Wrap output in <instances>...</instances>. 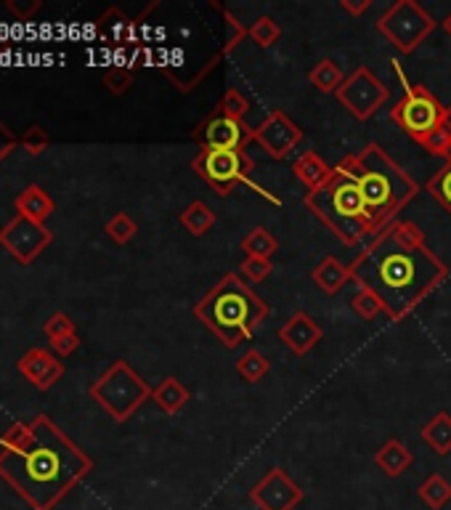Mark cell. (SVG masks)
Masks as SVG:
<instances>
[{
    "instance_id": "obj_1",
    "label": "cell",
    "mask_w": 451,
    "mask_h": 510,
    "mask_svg": "<svg viewBox=\"0 0 451 510\" xmlns=\"http://www.w3.org/2000/svg\"><path fill=\"white\" fill-rule=\"evenodd\" d=\"M93 468L80 450L48 415L32 421V439L25 450H0V479L32 510H54Z\"/></svg>"
},
{
    "instance_id": "obj_2",
    "label": "cell",
    "mask_w": 451,
    "mask_h": 510,
    "mask_svg": "<svg viewBox=\"0 0 451 510\" xmlns=\"http://www.w3.org/2000/svg\"><path fill=\"white\" fill-rule=\"evenodd\" d=\"M348 266L359 287L372 290L383 300L393 322L412 314L449 274L446 264L427 250V245L420 250H404L391 240L388 229L366 242L364 253Z\"/></svg>"
},
{
    "instance_id": "obj_3",
    "label": "cell",
    "mask_w": 451,
    "mask_h": 510,
    "mask_svg": "<svg viewBox=\"0 0 451 510\" xmlns=\"http://www.w3.org/2000/svg\"><path fill=\"white\" fill-rule=\"evenodd\" d=\"M334 171L351 176L356 181L361 200L374 224V237L385 232L393 221H398V213L404 211L420 192L417 181L406 171H401L385 150L377 144H366L359 154L343 157Z\"/></svg>"
},
{
    "instance_id": "obj_4",
    "label": "cell",
    "mask_w": 451,
    "mask_h": 510,
    "mask_svg": "<svg viewBox=\"0 0 451 510\" xmlns=\"http://www.w3.org/2000/svg\"><path fill=\"white\" fill-rule=\"evenodd\" d=\"M269 303L234 271L223 274V279L194 306V317L215 332L226 349H237L240 343L250 340L263 319H269Z\"/></svg>"
},
{
    "instance_id": "obj_5",
    "label": "cell",
    "mask_w": 451,
    "mask_h": 510,
    "mask_svg": "<svg viewBox=\"0 0 451 510\" xmlns=\"http://www.w3.org/2000/svg\"><path fill=\"white\" fill-rule=\"evenodd\" d=\"M305 208L348 247L374 237V224L361 200L356 181L340 171H334V179L324 189L305 194Z\"/></svg>"
},
{
    "instance_id": "obj_6",
    "label": "cell",
    "mask_w": 451,
    "mask_h": 510,
    "mask_svg": "<svg viewBox=\"0 0 451 510\" xmlns=\"http://www.w3.org/2000/svg\"><path fill=\"white\" fill-rule=\"evenodd\" d=\"M90 399L98 401L112 421L125 422L147 399H151V389L128 361L118 359L90 386Z\"/></svg>"
},
{
    "instance_id": "obj_7",
    "label": "cell",
    "mask_w": 451,
    "mask_h": 510,
    "mask_svg": "<svg viewBox=\"0 0 451 510\" xmlns=\"http://www.w3.org/2000/svg\"><path fill=\"white\" fill-rule=\"evenodd\" d=\"M393 67H395V75H398L401 83H404V99L393 107L391 118L401 130H406V133L420 144V141H425V139L441 125V118H444V109H446V107H444L430 90L425 88V86H412V83H406L404 69H401L398 61H393Z\"/></svg>"
},
{
    "instance_id": "obj_8",
    "label": "cell",
    "mask_w": 451,
    "mask_h": 510,
    "mask_svg": "<svg viewBox=\"0 0 451 510\" xmlns=\"http://www.w3.org/2000/svg\"><path fill=\"white\" fill-rule=\"evenodd\" d=\"M433 30H436V19L417 0H395L377 19V32L401 54H415Z\"/></svg>"
},
{
    "instance_id": "obj_9",
    "label": "cell",
    "mask_w": 451,
    "mask_h": 510,
    "mask_svg": "<svg viewBox=\"0 0 451 510\" xmlns=\"http://www.w3.org/2000/svg\"><path fill=\"white\" fill-rule=\"evenodd\" d=\"M191 168L200 179H205L220 197H229L234 186L250 183L252 160L244 150H200Z\"/></svg>"
},
{
    "instance_id": "obj_10",
    "label": "cell",
    "mask_w": 451,
    "mask_h": 510,
    "mask_svg": "<svg viewBox=\"0 0 451 510\" xmlns=\"http://www.w3.org/2000/svg\"><path fill=\"white\" fill-rule=\"evenodd\" d=\"M334 96L356 120H372L391 99V90L369 67H359L345 78Z\"/></svg>"
},
{
    "instance_id": "obj_11",
    "label": "cell",
    "mask_w": 451,
    "mask_h": 510,
    "mask_svg": "<svg viewBox=\"0 0 451 510\" xmlns=\"http://www.w3.org/2000/svg\"><path fill=\"white\" fill-rule=\"evenodd\" d=\"M54 234L46 229V224H37L25 215H14L3 229H0V245L14 255V261L30 266L32 261L51 245Z\"/></svg>"
},
{
    "instance_id": "obj_12",
    "label": "cell",
    "mask_w": 451,
    "mask_h": 510,
    "mask_svg": "<svg viewBox=\"0 0 451 510\" xmlns=\"http://www.w3.org/2000/svg\"><path fill=\"white\" fill-rule=\"evenodd\" d=\"M252 141L266 151L271 160H287L301 147L302 130L284 112L273 109L258 128H252Z\"/></svg>"
},
{
    "instance_id": "obj_13",
    "label": "cell",
    "mask_w": 451,
    "mask_h": 510,
    "mask_svg": "<svg viewBox=\"0 0 451 510\" xmlns=\"http://www.w3.org/2000/svg\"><path fill=\"white\" fill-rule=\"evenodd\" d=\"M250 500L258 505V510H295L302 503V489L284 468H271L250 489Z\"/></svg>"
},
{
    "instance_id": "obj_14",
    "label": "cell",
    "mask_w": 451,
    "mask_h": 510,
    "mask_svg": "<svg viewBox=\"0 0 451 510\" xmlns=\"http://www.w3.org/2000/svg\"><path fill=\"white\" fill-rule=\"evenodd\" d=\"M194 141L202 150H244L252 141V128L218 109L194 130Z\"/></svg>"
},
{
    "instance_id": "obj_15",
    "label": "cell",
    "mask_w": 451,
    "mask_h": 510,
    "mask_svg": "<svg viewBox=\"0 0 451 510\" xmlns=\"http://www.w3.org/2000/svg\"><path fill=\"white\" fill-rule=\"evenodd\" d=\"M324 338V330L316 325V319L308 311H295L282 328H279V340H284V346L295 354V357H305L311 354L319 340Z\"/></svg>"
},
{
    "instance_id": "obj_16",
    "label": "cell",
    "mask_w": 451,
    "mask_h": 510,
    "mask_svg": "<svg viewBox=\"0 0 451 510\" xmlns=\"http://www.w3.org/2000/svg\"><path fill=\"white\" fill-rule=\"evenodd\" d=\"M19 372L30 380L37 390L54 389V383L64 375V364L56 359V354L46 351V349H32L22 359H19Z\"/></svg>"
},
{
    "instance_id": "obj_17",
    "label": "cell",
    "mask_w": 451,
    "mask_h": 510,
    "mask_svg": "<svg viewBox=\"0 0 451 510\" xmlns=\"http://www.w3.org/2000/svg\"><path fill=\"white\" fill-rule=\"evenodd\" d=\"M292 173L311 194V192L324 189L334 179V165H327L316 151H302L301 157L292 162Z\"/></svg>"
},
{
    "instance_id": "obj_18",
    "label": "cell",
    "mask_w": 451,
    "mask_h": 510,
    "mask_svg": "<svg viewBox=\"0 0 451 510\" xmlns=\"http://www.w3.org/2000/svg\"><path fill=\"white\" fill-rule=\"evenodd\" d=\"M415 463V454L401 439H388L380 450L374 452V465L388 476V479H398L401 474H406Z\"/></svg>"
},
{
    "instance_id": "obj_19",
    "label": "cell",
    "mask_w": 451,
    "mask_h": 510,
    "mask_svg": "<svg viewBox=\"0 0 451 510\" xmlns=\"http://www.w3.org/2000/svg\"><path fill=\"white\" fill-rule=\"evenodd\" d=\"M313 285L322 290V293H327V296H337L354 276H351V266H345V264H340L334 255H327L316 269H313Z\"/></svg>"
},
{
    "instance_id": "obj_20",
    "label": "cell",
    "mask_w": 451,
    "mask_h": 510,
    "mask_svg": "<svg viewBox=\"0 0 451 510\" xmlns=\"http://www.w3.org/2000/svg\"><path fill=\"white\" fill-rule=\"evenodd\" d=\"M16 215H25V218H32L37 224H46L54 213V200L43 192V186L32 183L27 186L19 197H16Z\"/></svg>"
},
{
    "instance_id": "obj_21",
    "label": "cell",
    "mask_w": 451,
    "mask_h": 510,
    "mask_svg": "<svg viewBox=\"0 0 451 510\" xmlns=\"http://www.w3.org/2000/svg\"><path fill=\"white\" fill-rule=\"evenodd\" d=\"M151 399L165 415H179L180 410L189 404V389L180 383L179 378H165L157 389H151Z\"/></svg>"
},
{
    "instance_id": "obj_22",
    "label": "cell",
    "mask_w": 451,
    "mask_h": 510,
    "mask_svg": "<svg viewBox=\"0 0 451 510\" xmlns=\"http://www.w3.org/2000/svg\"><path fill=\"white\" fill-rule=\"evenodd\" d=\"M422 442L436 452V454H449L451 452V415L438 412L433 415L427 425H422Z\"/></svg>"
},
{
    "instance_id": "obj_23",
    "label": "cell",
    "mask_w": 451,
    "mask_h": 510,
    "mask_svg": "<svg viewBox=\"0 0 451 510\" xmlns=\"http://www.w3.org/2000/svg\"><path fill=\"white\" fill-rule=\"evenodd\" d=\"M180 226L189 234H194V237H202V234H208L212 226H215V213H212L208 203L194 200L186 211L180 213Z\"/></svg>"
},
{
    "instance_id": "obj_24",
    "label": "cell",
    "mask_w": 451,
    "mask_h": 510,
    "mask_svg": "<svg viewBox=\"0 0 451 510\" xmlns=\"http://www.w3.org/2000/svg\"><path fill=\"white\" fill-rule=\"evenodd\" d=\"M417 494L430 510H444L451 503V484L441 474H433L422 481Z\"/></svg>"
},
{
    "instance_id": "obj_25",
    "label": "cell",
    "mask_w": 451,
    "mask_h": 510,
    "mask_svg": "<svg viewBox=\"0 0 451 510\" xmlns=\"http://www.w3.org/2000/svg\"><path fill=\"white\" fill-rule=\"evenodd\" d=\"M308 80H311L313 88L322 90V93H337L340 86L345 83L343 69L332 59H322L319 64H313V69L308 72Z\"/></svg>"
},
{
    "instance_id": "obj_26",
    "label": "cell",
    "mask_w": 451,
    "mask_h": 510,
    "mask_svg": "<svg viewBox=\"0 0 451 510\" xmlns=\"http://www.w3.org/2000/svg\"><path fill=\"white\" fill-rule=\"evenodd\" d=\"M240 247L247 258H271L276 253L279 242L266 226H255L252 232H247V237L241 240Z\"/></svg>"
},
{
    "instance_id": "obj_27",
    "label": "cell",
    "mask_w": 451,
    "mask_h": 510,
    "mask_svg": "<svg viewBox=\"0 0 451 510\" xmlns=\"http://www.w3.org/2000/svg\"><path fill=\"white\" fill-rule=\"evenodd\" d=\"M388 234L404 250H420V247H425V232H422L415 221H409V218L406 221L404 218L393 221L391 226H388Z\"/></svg>"
},
{
    "instance_id": "obj_28",
    "label": "cell",
    "mask_w": 451,
    "mask_h": 510,
    "mask_svg": "<svg viewBox=\"0 0 451 510\" xmlns=\"http://www.w3.org/2000/svg\"><path fill=\"white\" fill-rule=\"evenodd\" d=\"M269 359L258 349L244 351L240 361H237V372H240V378H244L247 383H261L269 375Z\"/></svg>"
},
{
    "instance_id": "obj_29",
    "label": "cell",
    "mask_w": 451,
    "mask_h": 510,
    "mask_svg": "<svg viewBox=\"0 0 451 510\" xmlns=\"http://www.w3.org/2000/svg\"><path fill=\"white\" fill-rule=\"evenodd\" d=\"M351 308L356 311V317L364 319V322H372V319H377V317L385 311L383 300L377 298L372 290H366V287H359V290L354 293V298H351Z\"/></svg>"
},
{
    "instance_id": "obj_30",
    "label": "cell",
    "mask_w": 451,
    "mask_h": 510,
    "mask_svg": "<svg viewBox=\"0 0 451 510\" xmlns=\"http://www.w3.org/2000/svg\"><path fill=\"white\" fill-rule=\"evenodd\" d=\"M104 232L109 234V240L115 242V245H128V242L136 237V232H138V224L128 215V213H115L109 221H107V226H104Z\"/></svg>"
},
{
    "instance_id": "obj_31",
    "label": "cell",
    "mask_w": 451,
    "mask_h": 510,
    "mask_svg": "<svg viewBox=\"0 0 451 510\" xmlns=\"http://www.w3.org/2000/svg\"><path fill=\"white\" fill-rule=\"evenodd\" d=\"M247 37H250L252 43H258L261 48H271L273 43H279L282 27H279V22H273L271 16H258V22H252V27L247 30Z\"/></svg>"
},
{
    "instance_id": "obj_32",
    "label": "cell",
    "mask_w": 451,
    "mask_h": 510,
    "mask_svg": "<svg viewBox=\"0 0 451 510\" xmlns=\"http://www.w3.org/2000/svg\"><path fill=\"white\" fill-rule=\"evenodd\" d=\"M32 439V422H14L3 436H0V450L19 452L30 444Z\"/></svg>"
},
{
    "instance_id": "obj_33",
    "label": "cell",
    "mask_w": 451,
    "mask_h": 510,
    "mask_svg": "<svg viewBox=\"0 0 451 510\" xmlns=\"http://www.w3.org/2000/svg\"><path fill=\"white\" fill-rule=\"evenodd\" d=\"M427 192L444 205V211L451 215V165L441 168L433 179L427 181Z\"/></svg>"
},
{
    "instance_id": "obj_34",
    "label": "cell",
    "mask_w": 451,
    "mask_h": 510,
    "mask_svg": "<svg viewBox=\"0 0 451 510\" xmlns=\"http://www.w3.org/2000/svg\"><path fill=\"white\" fill-rule=\"evenodd\" d=\"M220 112L234 118V120L244 122V118L250 115V101L244 99V93L237 88H229L220 99Z\"/></svg>"
},
{
    "instance_id": "obj_35",
    "label": "cell",
    "mask_w": 451,
    "mask_h": 510,
    "mask_svg": "<svg viewBox=\"0 0 451 510\" xmlns=\"http://www.w3.org/2000/svg\"><path fill=\"white\" fill-rule=\"evenodd\" d=\"M48 144H51V136H48L46 128H40V125H30V128L19 136V147H25L32 157L43 154V151L48 150Z\"/></svg>"
},
{
    "instance_id": "obj_36",
    "label": "cell",
    "mask_w": 451,
    "mask_h": 510,
    "mask_svg": "<svg viewBox=\"0 0 451 510\" xmlns=\"http://www.w3.org/2000/svg\"><path fill=\"white\" fill-rule=\"evenodd\" d=\"M104 86H107L109 93H115V96L128 93L130 86H133V69H128V67H112V69L104 75Z\"/></svg>"
},
{
    "instance_id": "obj_37",
    "label": "cell",
    "mask_w": 451,
    "mask_h": 510,
    "mask_svg": "<svg viewBox=\"0 0 451 510\" xmlns=\"http://www.w3.org/2000/svg\"><path fill=\"white\" fill-rule=\"evenodd\" d=\"M271 271H273V266H271V258H244L240 266V274L241 276H247L250 282H266L271 276Z\"/></svg>"
},
{
    "instance_id": "obj_38",
    "label": "cell",
    "mask_w": 451,
    "mask_h": 510,
    "mask_svg": "<svg viewBox=\"0 0 451 510\" xmlns=\"http://www.w3.org/2000/svg\"><path fill=\"white\" fill-rule=\"evenodd\" d=\"M43 330H46V335H48V340H56V338H64V335H72L75 330V322L67 317V314H61V311H56V314H51L48 319H46V325H43Z\"/></svg>"
},
{
    "instance_id": "obj_39",
    "label": "cell",
    "mask_w": 451,
    "mask_h": 510,
    "mask_svg": "<svg viewBox=\"0 0 451 510\" xmlns=\"http://www.w3.org/2000/svg\"><path fill=\"white\" fill-rule=\"evenodd\" d=\"M420 147L425 151H430V154H438V157H446V151H449L451 147V136L438 125L425 141H420Z\"/></svg>"
},
{
    "instance_id": "obj_40",
    "label": "cell",
    "mask_w": 451,
    "mask_h": 510,
    "mask_svg": "<svg viewBox=\"0 0 451 510\" xmlns=\"http://www.w3.org/2000/svg\"><path fill=\"white\" fill-rule=\"evenodd\" d=\"M43 8V0H27V3H19V0H5V11H11L19 22H30L32 16Z\"/></svg>"
},
{
    "instance_id": "obj_41",
    "label": "cell",
    "mask_w": 451,
    "mask_h": 510,
    "mask_svg": "<svg viewBox=\"0 0 451 510\" xmlns=\"http://www.w3.org/2000/svg\"><path fill=\"white\" fill-rule=\"evenodd\" d=\"M77 346H80L77 332H72V335H64V338L51 340V349L56 351V357H72V354L77 351Z\"/></svg>"
},
{
    "instance_id": "obj_42",
    "label": "cell",
    "mask_w": 451,
    "mask_h": 510,
    "mask_svg": "<svg viewBox=\"0 0 451 510\" xmlns=\"http://www.w3.org/2000/svg\"><path fill=\"white\" fill-rule=\"evenodd\" d=\"M16 144H19V139L8 130V125L0 120V162L11 154V151L16 150Z\"/></svg>"
},
{
    "instance_id": "obj_43",
    "label": "cell",
    "mask_w": 451,
    "mask_h": 510,
    "mask_svg": "<svg viewBox=\"0 0 451 510\" xmlns=\"http://www.w3.org/2000/svg\"><path fill=\"white\" fill-rule=\"evenodd\" d=\"M340 8L348 11L351 16H359V14L372 8V0H340Z\"/></svg>"
},
{
    "instance_id": "obj_44",
    "label": "cell",
    "mask_w": 451,
    "mask_h": 510,
    "mask_svg": "<svg viewBox=\"0 0 451 510\" xmlns=\"http://www.w3.org/2000/svg\"><path fill=\"white\" fill-rule=\"evenodd\" d=\"M441 128H444V130H446V133H449V136H451V107H446V109H444V118H441Z\"/></svg>"
},
{
    "instance_id": "obj_45",
    "label": "cell",
    "mask_w": 451,
    "mask_h": 510,
    "mask_svg": "<svg viewBox=\"0 0 451 510\" xmlns=\"http://www.w3.org/2000/svg\"><path fill=\"white\" fill-rule=\"evenodd\" d=\"M441 30L446 32V35H449V37H451V14H449V16H446V19H444V22H441Z\"/></svg>"
},
{
    "instance_id": "obj_46",
    "label": "cell",
    "mask_w": 451,
    "mask_h": 510,
    "mask_svg": "<svg viewBox=\"0 0 451 510\" xmlns=\"http://www.w3.org/2000/svg\"><path fill=\"white\" fill-rule=\"evenodd\" d=\"M446 165H451V147H449V151H446Z\"/></svg>"
}]
</instances>
